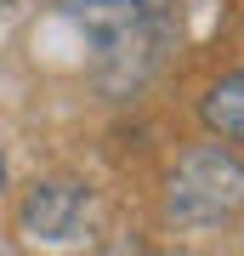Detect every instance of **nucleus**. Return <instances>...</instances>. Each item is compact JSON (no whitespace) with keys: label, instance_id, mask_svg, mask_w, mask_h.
Masks as SVG:
<instances>
[{"label":"nucleus","instance_id":"f257e3e1","mask_svg":"<svg viewBox=\"0 0 244 256\" xmlns=\"http://www.w3.org/2000/svg\"><path fill=\"white\" fill-rule=\"evenodd\" d=\"M63 18L85 34L102 86L125 92L159 57V6L154 0H63Z\"/></svg>","mask_w":244,"mask_h":256},{"label":"nucleus","instance_id":"f03ea898","mask_svg":"<svg viewBox=\"0 0 244 256\" xmlns=\"http://www.w3.org/2000/svg\"><path fill=\"white\" fill-rule=\"evenodd\" d=\"M244 210V160L233 142H199L176 154L171 176H165V216L182 228H222Z\"/></svg>","mask_w":244,"mask_h":256},{"label":"nucleus","instance_id":"7ed1b4c3","mask_svg":"<svg viewBox=\"0 0 244 256\" xmlns=\"http://www.w3.org/2000/svg\"><path fill=\"white\" fill-rule=\"evenodd\" d=\"M85 210H91V188L80 176H40L17 200V234L34 245H63L80 234Z\"/></svg>","mask_w":244,"mask_h":256},{"label":"nucleus","instance_id":"20e7f679","mask_svg":"<svg viewBox=\"0 0 244 256\" xmlns=\"http://www.w3.org/2000/svg\"><path fill=\"white\" fill-rule=\"evenodd\" d=\"M199 126L216 142H244V68H227L222 80H210L199 92Z\"/></svg>","mask_w":244,"mask_h":256},{"label":"nucleus","instance_id":"39448f33","mask_svg":"<svg viewBox=\"0 0 244 256\" xmlns=\"http://www.w3.org/2000/svg\"><path fill=\"white\" fill-rule=\"evenodd\" d=\"M11 188V165H6V154H0V194Z\"/></svg>","mask_w":244,"mask_h":256},{"label":"nucleus","instance_id":"423d86ee","mask_svg":"<svg viewBox=\"0 0 244 256\" xmlns=\"http://www.w3.org/2000/svg\"><path fill=\"white\" fill-rule=\"evenodd\" d=\"M6 6H17V0H0V12H6Z\"/></svg>","mask_w":244,"mask_h":256}]
</instances>
